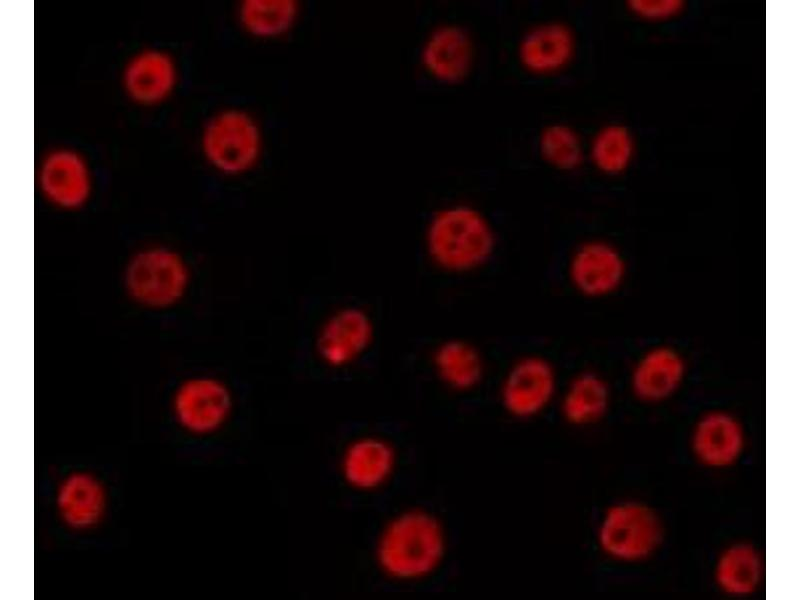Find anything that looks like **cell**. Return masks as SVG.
I'll list each match as a JSON object with an SVG mask.
<instances>
[{
	"instance_id": "cell-1",
	"label": "cell",
	"mask_w": 800,
	"mask_h": 600,
	"mask_svg": "<svg viewBox=\"0 0 800 600\" xmlns=\"http://www.w3.org/2000/svg\"><path fill=\"white\" fill-rule=\"evenodd\" d=\"M449 534L433 511L411 506L391 515L379 529L374 562L388 580L415 584L435 576L449 554Z\"/></svg>"
},
{
	"instance_id": "cell-2",
	"label": "cell",
	"mask_w": 800,
	"mask_h": 600,
	"mask_svg": "<svg viewBox=\"0 0 800 600\" xmlns=\"http://www.w3.org/2000/svg\"><path fill=\"white\" fill-rule=\"evenodd\" d=\"M423 249L432 267L450 276L484 269L498 250L491 219L477 206L461 201L436 208L425 223Z\"/></svg>"
},
{
	"instance_id": "cell-3",
	"label": "cell",
	"mask_w": 800,
	"mask_h": 600,
	"mask_svg": "<svg viewBox=\"0 0 800 600\" xmlns=\"http://www.w3.org/2000/svg\"><path fill=\"white\" fill-rule=\"evenodd\" d=\"M191 269L185 257L164 244H147L128 258L122 273L125 294L138 307L162 311L180 303L189 291Z\"/></svg>"
},
{
	"instance_id": "cell-4",
	"label": "cell",
	"mask_w": 800,
	"mask_h": 600,
	"mask_svg": "<svg viewBox=\"0 0 800 600\" xmlns=\"http://www.w3.org/2000/svg\"><path fill=\"white\" fill-rule=\"evenodd\" d=\"M199 145L204 160L214 171L240 177L261 163L265 136L253 112L233 106L210 115L201 129Z\"/></svg>"
},
{
	"instance_id": "cell-5",
	"label": "cell",
	"mask_w": 800,
	"mask_h": 600,
	"mask_svg": "<svg viewBox=\"0 0 800 600\" xmlns=\"http://www.w3.org/2000/svg\"><path fill=\"white\" fill-rule=\"evenodd\" d=\"M664 523L646 503L624 500L612 503L600 515L596 545L603 556L619 563H640L656 554L664 540Z\"/></svg>"
},
{
	"instance_id": "cell-6",
	"label": "cell",
	"mask_w": 800,
	"mask_h": 600,
	"mask_svg": "<svg viewBox=\"0 0 800 600\" xmlns=\"http://www.w3.org/2000/svg\"><path fill=\"white\" fill-rule=\"evenodd\" d=\"M561 384L551 359L540 353H526L505 369L498 383L497 400L509 418L531 421L556 405Z\"/></svg>"
},
{
	"instance_id": "cell-7",
	"label": "cell",
	"mask_w": 800,
	"mask_h": 600,
	"mask_svg": "<svg viewBox=\"0 0 800 600\" xmlns=\"http://www.w3.org/2000/svg\"><path fill=\"white\" fill-rule=\"evenodd\" d=\"M171 408L176 422L195 436H208L229 421L234 397L220 378L200 374L185 378L175 388Z\"/></svg>"
},
{
	"instance_id": "cell-8",
	"label": "cell",
	"mask_w": 800,
	"mask_h": 600,
	"mask_svg": "<svg viewBox=\"0 0 800 600\" xmlns=\"http://www.w3.org/2000/svg\"><path fill=\"white\" fill-rule=\"evenodd\" d=\"M570 287L588 299H603L615 294L628 274L627 260L612 242L588 238L570 251L565 266Z\"/></svg>"
},
{
	"instance_id": "cell-9",
	"label": "cell",
	"mask_w": 800,
	"mask_h": 600,
	"mask_svg": "<svg viewBox=\"0 0 800 600\" xmlns=\"http://www.w3.org/2000/svg\"><path fill=\"white\" fill-rule=\"evenodd\" d=\"M42 198L62 211L84 207L93 192V175L86 158L77 150L57 147L40 160L36 172Z\"/></svg>"
},
{
	"instance_id": "cell-10",
	"label": "cell",
	"mask_w": 800,
	"mask_h": 600,
	"mask_svg": "<svg viewBox=\"0 0 800 600\" xmlns=\"http://www.w3.org/2000/svg\"><path fill=\"white\" fill-rule=\"evenodd\" d=\"M476 61V45L472 34L453 22L434 26L425 36L419 50V62L433 81L448 86L464 82Z\"/></svg>"
},
{
	"instance_id": "cell-11",
	"label": "cell",
	"mask_w": 800,
	"mask_h": 600,
	"mask_svg": "<svg viewBox=\"0 0 800 600\" xmlns=\"http://www.w3.org/2000/svg\"><path fill=\"white\" fill-rule=\"evenodd\" d=\"M396 446L378 434L349 440L341 450L338 470L344 484L359 493H373L391 482L398 468Z\"/></svg>"
},
{
	"instance_id": "cell-12",
	"label": "cell",
	"mask_w": 800,
	"mask_h": 600,
	"mask_svg": "<svg viewBox=\"0 0 800 600\" xmlns=\"http://www.w3.org/2000/svg\"><path fill=\"white\" fill-rule=\"evenodd\" d=\"M374 322L367 311L347 305L332 311L319 326L315 349L320 360L332 368L347 367L371 347Z\"/></svg>"
},
{
	"instance_id": "cell-13",
	"label": "cell",
	"mask_w": 800,
	"mask_h": 600,
	"mask_svg": "<svg viewBox=\"0 0 800 600\" xmlns=\"http://www.w3.org/2000/svg\"><path fill=\"white\" fill-rule=\"evenodd\" d=\"M577 49L572 28L559 20H544L528 27L516 44L521 69L533 77L549 78L572 63Z\"/></svg>"
},
{
	"instance_id": "cell-14",
	"label": "cell",
	"mask_w": 800,
	"mask_h": 600,
	"mask_svg": "<svg viewBox=\"0 0 800 600\" xmlns=\"http://www.w3.org/2000/svg\"><path fill=\"white\" fill-rule=\"evenodd\" d=\"M690 451L702 466L723 470L740 461L747 446L742 421L723 409H711L695 421L689 439Z\"/></svg>"
},
{
	"instance_id": "cell-15",
	"label": "cell",
	"mask_w": 800,
	"mask_h": 600,
	"mask_svg": "<svg viewBox=\"0 0 800 600\" xmlns=\"http://www.w3.org/2000/svg\"><path fill=\"white\" fill-rule=\"evenodd\" d=\"M686 376L684 355L672 345L657 344L635 360L629 375V389L638 401L658 404L674 396Z\"/></svg>"
},
{
	"instance_id": "cell-16",
	"label": "cell",
	"mask_w": 800,
	"mask_h": 600,
	"mask_svg": "<svg viewBox=\"0 0 800 600\" xmlns=\"http://www.w3.org/2000/svg\"><path fill=\"white\" fill-rule=\"evenodd\" d=\"M179 79L175 59L159 48H145L125 63L121 83L126 96L141 106H156L174 92Z\"/></svg>"
},
{
	"instance_id": "cell-17",
	"label": "cell",
	"mask_w": 800,
	"mask_h": 600,
	"mask_svg": "<svg viewBox=\"0 0 800 600\" xmlns=\"http://www.w3.org/2000/svg\"><path fill=\"white\" fill-rule=\"evenodd\" d=\"M430 364L441 386L461 395L479 389L488 373V364L481 349L460 337L438 342L432 349Z\"/></svg>"
},
{
	"instance_id": "cell-18",
	"label": "cell",
	"mask_w": 800,
	"mask_h": 600,
	"mask_svg": "<svg viewBox=\"0 0 800 600\" xmlns=\"http://www.w3.org/2000/svg\"><path fill=\"white\" fill-rule=\"evenodd\" d=\"M611 401L612 391L607 379L599 372L582 370L561 384L555 406L567 425L586 428L607 415Z\"/></svg>"
},
{
	"instance_id": "cell-19",
	"label": "cell",
	"mask_w": 800,
	"mask_h": 600,
	"mask_svg": "<svg viewBox=\"0 0 800 600\" xmlns=\"http://www.w3.org/2000/svg\"><path fill=\"white\" fill-rule=\"evenodd\" d=\"M107 493L103 483L86 471L69 473L56 492V507L61 521L73 530H86L98 524L105 514Z\"/></svg>"
},
{
	"instance_id": "cell-20",
	"label": "cell",
	"mask_w": 800,
	"mask_h": 600,
	"mask_svg": "<svg viewBox=\"0 0 800 600\" xmlns=\"http://www.w3.org/2000/svg\"><path fill=\"white\" fill-rule=\"evenodd\" d=\"M713 581L720 592L735 598L754 595L765 579V561L752 543L738 541L727 545L717 555Z\"/></svg>"
},
{
	"instance_id": "cell-21",
	"label": "cell",
	"mask_w": 800,
	"mask_h": 600,
	"mask_svg": "<svg viewBox=\"0 0 800 600\" xmlns=\"http://www.w3.org/2000/svg\"><path fill=\"white\" fill-rule=\"evenodd\" d=\"M302 8L297 0H242L236 19L251 38L274 41L287 36L297 25Z\"/></svg>"
},
{
	"instance_id": "cell-22",
	"label": "cell",
	"mask_w": 800,
	"mask_h": 600,
	"mask_svg": "<svg viewBox=\"0 0 800 600\" xmlns=\"http://www.w3.org/2000/svg\"><path fill=\"white\" fill-rule=\"evenodd\" d=\"M536 149L547 166L560 172L579 169L587 157V148L579 132L563 122L544 125L538 132Z\"/></svg>"
},
{
	"instance_id": "cell-23",
	"label": "cell",
	"mask_w": 800,
	"mask_h": 600,
	"mask_svg": "<svg viewBox=\"0 0 800 600\" xmlns=\"http://www.w3.org/2000/svg\"><path fill=\"white\" fill-rule=\"evenodd\" d=\"M634 140L630 132L617 124L600 128L591 138L587 157L600 172L617 175L625 171L634 156Z\"/></svg>"
},
{
	"instance_id": "cell-24",
	"label": "cell",
	"mask_w": 800,
	"mask_h": 600,
	"mask_svg": "<svg viewBox=\"0 0 800 600\" xmlns=\"http://www.w3.org/2000/svg\"><path fill=\"white\" fill-rule=\"evenodd\" d=\"M630 10L638 17L649 21H661L679 14L683 2L679 0H633L628 2Z\"/></svg>"
}]
</instances>
